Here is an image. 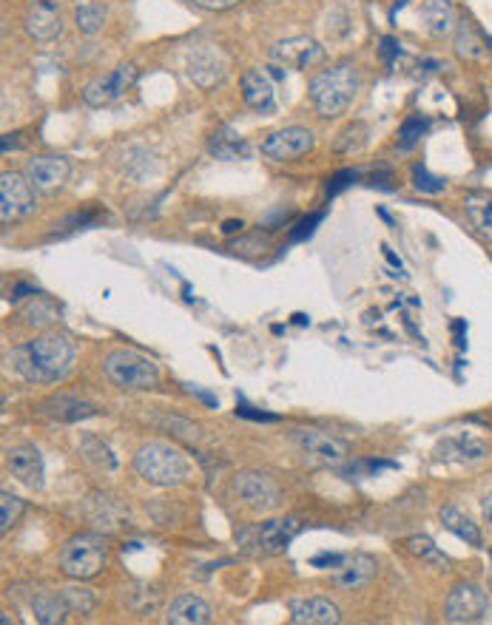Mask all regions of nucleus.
I'll list each match as a JSON object with an SVG mask.
<instances>
[{
    "label": "nucleus",
    "instance_id": "nucleus-29",
    "mask_svg": "<svg viewBox=\"0 0 492 625\" xmlns=\"http://www.w3.org/2000/svg\"><path fill=\"white\" fill-rule=\"evenodd\" d=\"M80 452H83V458L92 461L97 469H106V472H114V469H117V455H114L109 444L100 441L97 435H83V438H80Z\"/></svg>",
    "mask_w": 492,
    "mask_h": 625
},
{
    "label": "nucleus",
    "instance_id": "nucleus-20",
    "mask_svg": "<svg viewBox=\"0 0 492 625\" xmlns=\"http://www.w3.org/2000/svg\"><path fill=\"white\" fill-rule=\"evenodd\" d=\"M43 412L52 418V421H60V424H77V421H86L92 418L94 407L83 398H74V395H52L49 401H43Z\"/></svg>",
    "mask_w": 492,
    "mask_h": 625
},
{
    "label": "nucleus",
    "instance_id": "nucleus-41",
    "mask_svg": "<svg viewBox=\"0 0 492 625\" xmlns=\"http://www.w3.org/2000/svg\"><path fill=\"white\" fill-rule=\"evenodd\" d=\"M356 177H359L356 171H342V174H336V177L330 179V185H328L330 197H333V194H339V191H342L345 185H350V182H353Z\"/></svg>",
    "mask_w": 492,
    "mask_h": 625
},
{
    "label": "nucleus",
    "instance_id": "nucleus-31",
    "mask_svg": "<svg viewBox=\"0 0 492 625\" xmlns=\"http://www.w3.org/2000/svg\"><path fill=\"white\" fill-rule=\"evenodd\" d=\"M74 23H77V29H80L83 35H94V32L103 29L106 12H103L100 6H94V3H86V6H80V9L74 12Z\"/></svg>",
    "mask_w": 492,
    "mask_h": 625
},
{
    "label": "nucleus",
    "instance_id": "nucleus-25",
    "mask_svg": "<svg viewBox=\"0 0 492 625\" xmlns=\"http://www.w3.org/2000/svg\"><path fill=\"white\" fill-rule=\"evenodd\" d=\"M464 211H467V219H470L475 233H481L487 242H492V194H484V191L467 194Z\"/></svg>",
    "mask_w": 492,
    "mask_h": 625
},
{
    "label": "nucleus",
    "instance_id": "nucleus-43",
    "mask_svg": "<svg viewBox=\"0 0 492 625\" xmlns=\"http://www.w3.org/2000/svg\"><path fill=\"white\" fill-rule=\"evenodd\" d=\"M237 415L242 418H254V421H276V415H265V412H254L251 407H245V404H239L237 407Z\"/></svg>",
    "mask_w": 492,
    "mask_h": 625
},
{
    "label": "nucleus",
    "instance_id": "nucleus-38",
    "mask_svg": "<svg viewBox=\"0 0 492 625\" xmlns=\"http://www.w3.org/2000/svg\"><path fill=\"white\" fill-rule=\"evenodd\" d=\"M310 563H313L316 569H339V566L345 563V554H316Z\"/></svg>",
    "mask_w": 492,
    "mask_h": 625
},
{
    "label": "nucleus",
    "instance_id": "nucleus-1",
    "mask_svg": "<svg viewBox=\"0 0 492 625\" xmlns=\"http://www.w3.org/2000/svg\"><path fill=\"white\" fill-rule=\"evenodd\" d=\"M9 361L12 370L32 384H57L72 370L74 347L66 336L49 333L23 347H15L9 353Z\"/></svg>",
    "mask_w": 492,
    "mask_h": 625
},
{
    "label": "nucleus",
    "instance_id": "nucleus-8",
    "mask_svg": "<svg viewBox=\"0 0 492 625\" xmlns=\"http://www.w3.org/2000/svg\"><path fill=\"white\" fill-rule=\"evenodd\" d=\"M316 137L305 125H288L282 131H274L265 143H262V154L274 162H288L296 157H305L313 151Z\"/></svg>",
    "mask_w": 492,
    "mask_h": 625
},
{
    "label": "nucleus",
    "instance_id": "nucleus-3",
    "mask_svg": "<svg viewBox=\"0 0 492 625\" xmlns=\"http://www.w3.org/2000/svg\"><path fill=\"white\" fill-rule=\"evenodd\" d=\"M134 469L143 481L154 483V486H177L188 475V461L174 447L151 441L146 447L137 449Z\"/></svg>",
    "mask_w": 492,
    "mask_h": 625
},
{
    "label": "nucleus",
    "instance_id": "nucleus-17",
    "mask_svg": "<svg viewBox=\"0 0 492 625\" xmlns=\"http://www.w3.org/2000/svg\"><path fill=\"white\" fill-rule=\"evenodd\" d=\"M72 174V165L63 157H35L26 162V177L40 191H55Z\"/></svg>",
    "mask_w": 492,
    "mask_h": 625
},
{
    "label": "nucleus",
    "instance_id": "nucleus-6",
    "mask_svg": "<svg viewBox=\"0 0 492 625\" xmlns=\"http://www.w3.org/2000/svg\"><path fill=\"white\" fill-rule=\"evenodd\" d=\"M35 205V185L29 182V177L9 174V171L0 177V219H3V225L26 219L35 211Z\"/></svg>",
    "mask_w": 492,
    "mask_h": 625
},
{
    "label": "nucleus",
    "instance_id": "nucleus-19",
    "mask_svg": "<svg viewBox=\"0 0 492 625\" xmlns=\"http://www.w3.org/2000/svg\"><path fill=\"white\" fill-rule=\"evenodd\" d=\"M291 620L296 625H333L339 623V608L330 600L310 597V600H293Z\"/></svg>",
    "mask_w": 492,
    "mask_h": 625
},
{
    "label": "nucleus",
    "instance_id": "nucleus-23",
    "mask_svg": "<svg viewBox=\"0 0 492 625\" xmlns=\"http://www.w3.org/2000/svg\"><path fill=\"white\" fill-rule=\"evenodd\" d=\"M421 20H424V29L433 37L450 35L456 29L453 3L450 0H424L421 3Z\"/></svg>",
    "mask_w": 492,
    "mask_h": 625
},
{
    "label": "nucleus",
    "instance_id": "nucleus-35",
    "mask_svg": "<svg viewBox=\"0 0 492 625\" xmlns=\"http://www.w3.org/2000/svg\"><path fill=\"white\" fill-rule=\"evenodd\" d=\"M339 137H342V140L336 143V151H342V154H347V151H356V148H362V145H365L367 125L365 123L347 125L345 131H342Z\"/></svg>",
    "mask_w": 492,
    "mask_h": 625
},
{
    "label": "nucleus",
    "instance_id": "nucleus-45",
    "mask_svg": "<svg viewBox=\"0 0 492 625\" xmlns=\"http://www.w3.org/2000/svg\"><path fill=\"white\" fill-rule=\"evenodd\" d=\"M481 512H484V518L492 523V495H487V498L481 500Z\"/></svg>",
    "mask_w": 492,
    "mask_h": 625
},
{
    "label": "nucleus",
    "instance_id": "nucleus-26",
    "mask_svg": "<svg viewBox=\"0 0 492 625\" xmlns=\"http://www.w3.org/2000/svg\"><path fill=\"white\" fill-rule=\"evenodd\" d=\"M32 608H35V617L40 623L52 625V623H63L66 614H72V608L66 603V594L60 591H40L32 597Z\"/></svg>",
    "mask_w": 492,
    "mask_h": 625
},
{
    "label": "nucleus",
    "instance_id": "nucleus-24",
    "mask_svg": "<svg viewBox=\"0 0 492 625\" xmlns=\"http://www.w3.org/2000/svg\"><path fill=\"white\" fill-rule=\"evenodd\" d=\"M373 574H376V560L367 557V554H353V557H345V563L339 566L336 583L342 589H359Z\"/></svg>",
    "mask_w": 492,
    "mask_h": 625
},
{
    "label": "nucleus",
    "instance_id": "nucleus-39",
    "mask_svg": "<svg viewBox=\"0 0 492 625\" xmlns=\"http://www.w3.org/2000/svg\"><path fill=\"white\" fill-rule=\"evenodd\" d=\"M197 9H205V12H225L231 6H237L239 0H191Z\"/></svg>",
    "mask_w": 492,
    "mask_h": 625
},
{
    "label": "nucleus",
    "instance_id": "nucleus-18",
    "mask_svg": "<svg viewBox=\"0 0 492 625\" xmlns=\"http://www.w3.org/2000/svg\"><path fill=\"white\" fill-rule=\"evenodd\" d=\"M242 100H245V106L254 108V111H262V114L274 111L276 91L271 77L265 72H259V69H251V72L242 74Z\"/></svg>",
    "mask_w": 492,
    "mask_h": 625
},
{
    "label": "nucleus",
    "instance_id": "nucleus-47",
    "mask_svg": "<svg viewBox=\"0 0 492 625\" xmlns=\"http://www.w3.org/2000/svg\"><path fill=\"white\" fill-rule=\"evenodd\" d=\"M239 228H242V222H225V228H222V231H225V233H237Z\"/></svg>",
    "mask_w": 492,
    "mask_h": 625
},
{
    "label": "nucleus",
    "instance_id": "nucleus-5",
    "mask_svg": "<svg viewBox=\"0 0 492 625\" xmlns=\"http://www.w3.org/2000/svg\"><path fill=\"white\" fill-rule=\"evenodd\" d=\"M106 566V540L100 535H77L60 549V572L72 580H92Z\"/></svg>",
    "mask_w": 492,
    "mask_h": 625
},
{
    "label": "nucleus",
    "instance_id": "nucleus-30",
    "mask_svg": "<svg viewBox=\"0 0 492 625\" xmlns=\"http://www.w3.org/2000/svg\"><path fill=\"white\" fill-rule=\"evenodd\" d=\"M456 52L467 60L481 57V40L475 35L473 23L470 20H458V35H456Z\"/></svg>",
    "mask_w": 492,
    "mask_h": 625
},
{
    "label": "nucleus",
    "instance_id": "nucleus-32",
    "mask_svg": "<svg viewBox=\"0 0 492 625\" xmlns=\"http://www.w3.org/2000/svg\"><path fill=\"white\" fill-rule=\"evenodd\" d=\"M427 128H430V123H427L421 114L407 117V120L401 123V131H399V148L401 151H410V148H413V145L419 143L421 137L427 134Z\"/></svg>",
    "mask_w": 492,
    "mask_h": 625
},
{
    "label": "nucleus",
    "instance_id": "nucleus-14",
    "mask_svg": "<svg viewBox=\"0 0 492 625\" xmlns=\"http://www.w3.org/2000/svg\"><path fill=\"white\" fill-rule=\"evenodd\" d=\"M23 23L29 37H35L37 43H49L60 35L63 23H60V6L57 0H32L23 12Z\"/></svg>",
    "mask_w": 492,
    "mask_h": 625
},
{
    "label": "nucleus",
    "instance_id": "nucleus-37",
    "mask_svg": "<svg viewBox=\"0 0 492 625\" xmlns=\"http://www.w3.org/2000/svg\"><path fill=\"white\" fill-rule=\"evenodd\" d=\"M63 594H66V603H69V608H72L74 614L80 611V614H89L94 608V591L92 589H63Z\"/></svg>",
    "mask_w": 492,
    "mask_h": 625
},
{
    "label": "nucleus",
    "instance_id": "nucleus-27",
    "mask_svg": "<svg viewBox=\"0 0 492 625\" xmlns=\"http://www.w3.org/2000/svg\"><path fill=\"white\" fill-rule=\"evenodd\" d=\"M211 154L217 160H239V157L248 154V145H245V140L239 137L234 128H222V131H217L211 137Z\"/></svg>",
    "mask_w": 492,
    "mask_h": 625
},
{
    "label": "nucleus",
    "instance_id": "nucleus-16",
    "mask_svg": "<svg viewBox=\"0 0 492 625\" xmlns=\"http://www.w3.org/2000/svg\"><path fill=\"white\" fill-rule=\"evenodd\" d=\"M299 535V520L279 518L262 523L254 532V546L259 554H282L291 546L293 537Z\"/></svg>",
    "mask_w": 492,
    "mask_h": 625
},
{
    "label": "nucleus",
    "instance_id": "nucleus-9",
    "mask_svg": "<svg viewBox=\"0 0 492 625\" xmlns=\"http://www.w3.org/2000/svg\"><path fill=\"white\" fill-rule=\"evenodd\" d=\"M487 614H490V597L470 583H461L450 591L447 606H444V617L450 623H478Z\"/></svg>",
    "mask_w": 492,
    "mask_h": 625
},
{
    "label": "nucleus",
    "instance_id": "nucleus-42",
    "mask_svg": "<svg viewBox=\"0 0 492 625\" xmlns=\"http://www.w3.org/2000/svg\"><path fill=\"white\" fill-rule=\"evenodd\" d=\"M319 219H322V214H316V216H310V219H305V222L299 225V231L291 233L293 242H299V239H305V236H310V233H313V225H316Z\"/></svg>",
    "mask_w": 492,
    "mask_h": 625
},
{
    "label": "nucleus",
    "instance_id": "nucleus-22",
    "mask_svg": "<svg viewBox=\"0 0 492 625\" xmlns=\"http://www.w3.org/2000/svg\"><path fill=\"white\" fill-rule=\"evenodd\" d=\"M438 461H458V464H475L487 458V444L475 438H447L436 449Z\"/></svg>",
    "mask_w": 492,
    "mask_h": 625
},
{
    "label": "nucleus",
    "instance_id": "nucleus-7",
    "mask_svg": "<svg viewBox=\"0 0 492 625\" xmlns=\"http://www.w3.org/2000/svg\"><path fill=\"white\" fill-rule=\"evenodd\" d=\"M137 66L134 63H120L117 69H111L109 74H100V77H94L92 83L83 89V100H86V106L92 108H103V106H111V103H117L120 97H126V91L134 86V80H137Z\"/></svg>",
    "mask_w": 492,
    "mask_h": 625
},
{
    "label": "nucleus",
    "instance_id": "nucleus-13",
    "mask_svg": "<svg viewBox=\"0 0 492 625\" xmlns=\"http://www.w3.org/2000/svg\"><path fill=\"white\" fill-rule=\"evenodd\" d=\"M185 72H188V80L194 86L214 89L217 83H222V77L228 72V63H225V57L214 46H197V49H191V54H188Z\"/></svg>",
    "mask_w": 492,
    "mask_h": 625
},
{
    "label": "nucleus",
    "instance_id": "nucleus-11",
    "mask_svg": "<svg viewBox=\"0 0 492 625\" xmlns=\"http://www.w3.org/2000/svg\"><path fill=\"white\" fill-rule=\"evenodd\" d=\"M293 441H296V447L302 449L313 464L333 466L342 464L347 458L345 444L339 438L328 435V432H319V429H296L293 432Z\"/></svg>",
    "mask_w": 492,
    "mask_h": 625
},
{
    "label": "nucleus",
    "instance_id": "nucleus-33",
    "mask_svg": "<svg viewBox=\"0 0 492 625\" xmlns=\"http://www.w3.org/2000/svg\"><path fill=\"white\" fill-rule=\"evenodd\" d=\"M23 500L15 498V495H9V492H3L0 495V532L6 535L15 523L20 520V515H23Z\"/></svg>",
    "mask_w": 492,
    "mask_h": 625
},
{
    "label": "nucleus",
    "instance_id": "nucleus-40",
    "mask_svg": "<svg viewBox=\"0 0 492 625\" xmlns=\"http://www.w3.org/2000/svg\"><path fill=\"white\" fill-rule=\"evenodd\" d=\"M382 57H384V63H393L396 57L401 54V43L396 40V37H382Z\"/></svg>",
    "mask_w": 492,
    "mask_h": 625
},
{
    "label": "nucleus",
    "instance_id": "nucleus-15",
    "mask_svg": "<svg viewBox=\"0 0 492 625\" xmlns=\"http://www.w3.org/2000/svg\"><path fill=\"white\" fill-rule=\"evenodd\" d=\"M6 466L23 486H29V489L43 486V458H40V449L32 444H18V447L6 449Z\"/></svg>",
    "mask_w": 492,
    "mask_h": 625
},
{
    "label": "nucleus",
    "instance_id": "nucleus-4",
    "mask_svg": "<svg viewBox=\"0 0 492 625\" xmlns=\"http://www.w3.org/2000/svg\"><path fill=\"white\" fill-rule=\"evenodd\" d=\"M103 370L120 390H154L160 384V367L137 350H114L103 361Z\"/></svg>",
    "mask_w": 492,
    "mask_h": 625
},
{
    "label": "nucleus",
    "instance_id": "nucleus-34",
    "mask_svg": "<svg viewBox=\"0 0 492 625\" xmlns=\"http://www.w3.org/2000/svg\"><path fill=\"white\" fill-rule=\"evenodd\" d=\"M407 549L416 554V557H421V560H427V563H436V566H447V557L438 552L436 546H433V540H430V537H419V535L410 537V540H407Z\"/></svg>",
    "mask_w": 492,
    "mask_h": 625
},
{
    "label": "nucleus",
    "instance_id": "nucleus-28",
    "mask_svg": "<svg viewBox=\"0 0 492 625\" xmlns=\"http://www.w3.org/2000/svg\"><path fill=\"white\" fill-rule=\"evenodd\" d=\"M441 523H444V529H450L456 537L467 540L470 546H481V532H478V526H475L467 515H461L458 509H453V506H444V509H441Z\"/></svg>",
    "mask_w": 492,
    "mask_h": 625
},
{
    "label": "nucleus",
    "instance_id": "nucleus-12",
    "mask_svg": "<svg viewBox=\"0 0 492 625\" xmlns=\"http://www.w3.org/2000/svg\"><path fill=\"white\" fill-rule=\"evenodd\" d=\"M325 60V49L310 37H291L271 49V63L279 69H310Z\"/></svg>",
    "mask_w": 492,
    "mask_h": 625
},
{
    "label": "nucleus",
    "instance_id": "nucleus-2",
    "mask_svg": "<svg viewBox=\"0 0 492 625\" xmlns=\"http://www.w3.org/2000/svg\"><path fill=\"white\" fill-rule=\"evenodd\" d=\"M359 86H362V77L356 72V66L342 63V66H336L330 72L313 77L308 86V97L319 117L333 120V117L345 114L347 108L353 106V100L359 94Z\"/></svg>",
    "mask_w": 492,
    "mask_h": 625
},
{
    "label": "nucleus",
    "instance_id": "nucleus-36",
    "mask_svg": "<svg viewBox=\"0 0 492 625\" xmlns=\"http://www.w3.org/2000/svg\"><path fill=\"white\" fill-rule=\"evenodd\" d=\"M413 182H416V188L424 191V194H441V191L447 188V182L441 177H433L424 165H416V168H413Z\"/></svg>",
    "mask_w": 492,
    "mask_h": 625
},
{
    "label": "nucleus",
    "instance_id": "nucleus-21",
    "mask_svg": "<svg viewBox=\"0 0 492 625\" xmlns=\"http://www.w3.org/2000/svg\"><path fill=\"white\" fill-rule=\"evenodd\" d=\"M165 620L171 625H205L211 623V606L194 594H183L171 603Z\"/></svg>",
    "mask_w": 492,
    "mask_h": 625
},
{
    "label": "nucleus",
    "instance_id": "nucleus-46",
    "mask_svg": "<svg viewBox=\"0 0 492 625\" xmlns=\"http://www.w3.org/2000/svg\"><path fill=\"white\" fill-rule=\"evenodd\" d=\"M384 256H387V259H390V265H393V268H399L401 273H404V268H401V259H396V256H393V250L387 248V245H384Z\"/></svg>",
    "mask_w": 492,
    "mask_h": 625
},
{
    "label": "nucleus",
    "instance_id": "nucleus-44",
    "mask_svg": "<svg viewBox=\"0 0 492 625\" xmlns=\"http://www.w3.org/2000/svg\"><path fill=\"white\" fill-rule=\"evenodd\" d=\"M188 393H194V395H197V398H202V401H205L208 407H217V398H214V395L202 393V390H197V387H188Z\"/></svg>",
    "mask_w": 492,
    "mask_h": 625
},
{
    "label": "nucleus",
    "instance_id": "nucleus-10",
    "mask_svg": "<svg viewBox=\"0 0 492 625\" xmlns=\"http://www.w3.org/2000/svg\"><path fill=\"white\" fill-rule=\"evenodd\" d=\"M234 492L254 512H271V509L279 506V498H282L279 486L268 475H262V472H242V475H237L234 478Z\"/></svg>",
    "mask_w": 492,
    "mask_h": 625
}]
</instances>
